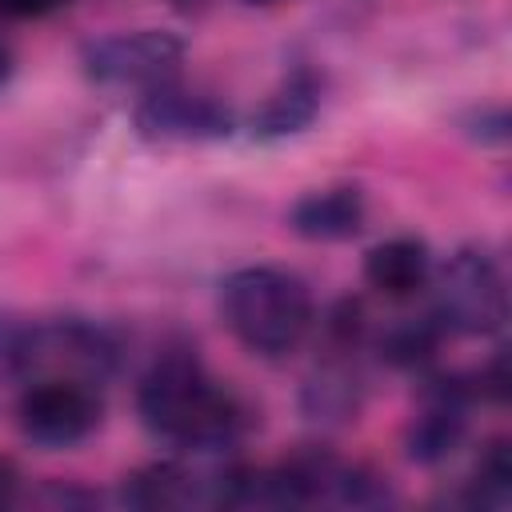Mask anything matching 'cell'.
Returning <instances> with one entry per match:
<instances>
[{
	"label": "cell",
	"instance_id": "cell-4",
	"mask_svg": "<svg viewBox=\"0 0 512 512\" xmlns=\"http://www.w3.org/2000/svg\"><path fill=\"white\" fill-rule=\"evenodd\" d=\"M184 60V40L164 28L112 32L84 48V72L104 88L148 92L176 80Z\"/></svg>",
	"mask_w": 512,
	"mask_h": 512
},
{
	"label": "cell",
	"instance_id": "cell-13",
	"mask_svg": "<svg viewBox=\"0 0 512 512\" xmlns=\"http://www.w3.org/2000/svg\"><path fill=\"white\" fill-rule=\"evenodd\" d=\"M508 492H512V464H508V452L504 444H492V452L480 460V472H476V504H508Z\"/></svg>",
	"mask_w": 512,
	"mask_h": 512
},
{
	"label": "cell",
	"instance_id": "cell-16",
	"mask_svg": "<svg viewBox=\"0 0 512 512\" xmlns=\"http://www.w3.org/2000/svg\"><path fill=\"white\" fill-rule=\"evenodd\" d=\"M8 76H12V48H8V40L0 36V84H8Z\"/></svg>",
	"mask_w": 512,
	"mask_h": 512
},
{
	"label": "cell",
	"instance_id": "cell-9",
	"mask_svg": "<svg viewBox=\"0 0 512 512\" xmlns=\"http://www.w3.org/2000/svg\"><path fill=\"white\" fill-rule=\"evenodd\" d=\"M432 268H436L432 252L416 236H392L364 256V280L388 300H408L424 292L432 280Z\"/></svg>",
	"mask_w": 512,
	"mask_h": 512
},
{
	"label": "cell",
	"instance_id": "cell-5",
	"mask_svg": "<svg viewBox=\"0 0 512 512\" xmlns=\"http://www.w3.org/2000/svg\"><path fill=\"white\" fill-rule=\"evenodd\" d=\"M20 432L44 448H72L100 424V400L88 380L76 376H36L20 404Z\"/></svg>",
	"mask_w": 512,
	"mask_h": 512
},
{
	"label": "cell",
	"instance_id": "cell-11",
	"mask_svg": "<svg viewBox=\"0 0 512 512\" xmlns=\"http://www.w3.org/2000/svg\"><path fill=\"white\" fill-rule=\"evenodd\" d=\"M316 108H320V88L312 76L300 72V76L284 80L264 100V108L252 116V128H256V136H292V132L312 124Z\"/></svg>",
	"mask_w": 512,
	"mask_h": 512
},
{
	"label": "cell",
	"instance_id": "cell-6",
	"mask_svg": "<svg viewBox=\"0 0 512 512\" xmlns=\"http://www.w3.org/2000/svg\"><path fill=\"white\" fill-rule=\"evenodd\" d=\"M136 128L148 140L164 144H200V140H220L232 132V116L224 104L212 96L188 92L176 80L148 88L136 104Z\"/></svg>",
	"mask_w": 512,
	"mask_h": 512
},
{
	"label": "cell",
	"instance_id": "cell-10",
	"mask_svg": "<svg viewBox=\"0 0 512 512\" xmlns=\"http://www.w3.org/2000/svg\"><path fill=\"white\" fill-rule=\"evenodd\" d=\"M288 224L304 240H348L364 228V192L352 184L316 188L292 204Z\"/></svg>",
	"mask_w": 512,
	"mask_h": 512
},
{
	"label": "cell",
	"instance_id": "cell-17",
	"mask_svg": "<svg viewBox=\"0 0 512 512\" xmlns=\"http://www.w3.org/2000/svg\"><path fill=\"white\" fill-rule=\"evenodd\" d=\"M244 4H280V0H244Z\"/></svg>",
	"mask_w": 512,
	"mask_h": 512
},
{
	"label": "cell",
	"instance_id": "cell-1",
	"mask_svg": "<svg viewBox=\"0 0 512 512\" xmlns=\"http://www.w3.org/2000/svg\"><path fill=\"white\" fill-rule=\"evenodd\" d=\"M136 408L156 440L184 452H220L248 424L244 404L188 352H168L144 372Z\"/></svg>",
	"mask_w": 512,
	"mask_h": 512
},
{
	"label": "cell",
	"instance_id": "cell-12",
	"mask_svg": "<svg viewBox=\"0 0 512 512\" xmlns=\"http://www.w3.org/2000/svg\"><path fill=\"white\" fill-rule=\"evenodd\" d=\"M436 340H440V324L428 316V320H408V324H396L388 336H384V356L400 368H416L424 364L432 352H436Z\"/></svg>",
	"mask_w": 512,
	"mask_h": 512
},
{
	"label": "cell",
	"instance_id": "cell-3",
	"mask_svg": "<svg viewBox=\"0 0 512 512\" xmlns=\"http://www.w3.org/2000/svg\"><path fill=\"white\" fill-rule=\"evenodd\" d=\"M428 288L436 292L432 320L440 324V332L488 336L504 324V312H508L504 276L488 252L460 248L440 272L432 268Z\"/></svg>",
	"mask_w": 512,
	"mask_h": 512
},
{
	"label": "cell",
	"instance_id": "cell-8",
	"mask_svg": "<svg viewBox=\"0 0 512 512\" xmlns=\"http://www.w3.org/2000/svg\"><path fill=\"white\" fill-rule=\"evenodd\" d=\"M124 504L132 508H188V504H224V476L200 480L188 468L164 460L148 464L124 484Z\"/></svg>",
	"mask_w": 512,
	"mask_h": 512
},
{
	"label": "cell",
	"instance_id": "cell-7",
	"mask_svg": "<svg viewBox=\"0 0 512 512\" xmlns=\"http://www.w3.org/2000/svg\"><path fill=\"white\" fill-rule=\"evenodd\" d=\"M468 396L472 392L456 380H436L424 392V400L408 424V456L416 464H436L456 452V444L468 428Z\"/></svg>",
	"mask_w": 512,
	"mask_h": 512
},
{
	"label": "cell",
	"instance_id": "cell-15",
	"mask_svg": "<svg viewBox=\"0 0 512 512\" xmlns=\"http://www.w3.org/2000/svg\"><path fill=\"white\" fill-rule=\"evenodd\" d=\"M12 492H16V472H12V464L0 460V504H8Z\"/></svg>",
	"mask_w": 512,
	"mask_h": 512
},
{
	"label": "cell",
	"instance_id": "cell-2",
	"mask_svg": "<svg viewBox=\"0 0 512 512\" xmlns=\"http://www.w3.org/2000/svg\"><path fill=\"white\" fill-rule=\"evenodd\" d=\"M220 316L228 332L256 356H288L312 328V292L308 284L272 264L236 268L220 284Z\"/></svg>",
	"mask_w": 512,
	"mask_h": 512
},
{
	"label": "cell",
	"instance_id": "cell-14",
	"mask_svg": "<svg viewBox=\"0 0 512 512\" xmlns=\"http://www.w3.org/2000/svg\"><path fill=\"white\" fill-rule=\"evenodd\" d=\"M68 0H0V16L4 20H40L48 12H56Z\"/></svg>",
	"mask_w": 512,
	"mask_h": 512
}]
</instances>
